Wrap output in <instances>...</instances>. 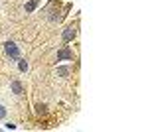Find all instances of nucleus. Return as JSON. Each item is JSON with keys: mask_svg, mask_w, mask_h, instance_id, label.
Here are the masks:
<instances>
[{"mask_svg": "<svg viewBox=\"0 0 148 132\" xmlns=\"http://www.w3.org/2000/svg\"><path fill=\"white\" fill-rule=\"evenodd\" d=\"M6 128H8V130H14V128H16V124H12V122H8V124H6Z\"/></svg>", "mask_w": 148, "mask_h": 132, "instance_id": "10", "label": "nucleus"}, {"mask_svg": "<svg viewBox=\"0 0 148 132\" xmlns=\"http://www.w3.org/2000/svg\"><path fill=\"white\" fill-rule=\"evenodd\" d=\"M57 59H59V61H63V59H73V51L67 49V47H63V49L57 51Z\"/></svg>", "mask_w": 148, "mask_h": 132, "instance_id": "2", "label": "nucleus"}, {"mask_svg": "<svg viewBox=\"0 0 148 132\" xmlns=\"http://www.w3.org/2000/svg\"><path fill=\"white\" fill-rule=\"evenodd\" d=\"M10 87H12V91H14L16 95H22V93H24V87H22V83H20V81H12Z\"/></svg>", "mask_w": 148, "mask_h": 132, "instance_id": "4", "label": "nucleus"}, {"mask_svg": "<svg viewBox=\"0 0 148 132\" xmlns=\"http://www.w3.org/2000/svg\"><path fill=\"white\" fill-rule=\"evenodd\" d=\"M42 112H46V107L44 105H38V114H42Z\"/></svg>", "mask_w": 148, "mask_h": 132, "instance_id": "9", "label": "nucleus"}, {"mask_svg": "<svg viewBox=\"0 0 148 132\" xmlns=\"http://www.w3.org/2000/svg\"><path fill=\"white\" fill-rule=\"evenodd\" d=\"M4 51H6V55H10V57H14V59L20 57V49H18V45L12 44V42H6V44H4Z\"/></svg>", "mask_w": 148, "mask_h": 132, "instance_id": "1", "label": "nucleus"}, {"mask_svg": "<svg viewBox=\"0 0 148 132\" xmlns=\"http://www.w3.org/2000/svg\"><path fill=\"white\" fill-rule=\"evenodd\" d=\"M4 116H6V109L0 105V118H4Z\"/></svg>", "mask_w": 148, "mask_h": 132, "instance_id": "8", "label": "nucleus"}, {"mask_svg": "<svg viewBox=\"0 0 148 132\" xmlns=\"http://www.w3.org/2000/svg\"><path fill=\"white\" fill-rule=\"evenodd\" d=\"M18 67H20V71H22V73H26V71H28V61H26V59H20V61H18Z\"/></svg>", "mask_w": 148, "mask_h": 132, "instance_id": "5", "label": "nucleus"}, {"mask_svg": "<svg viewBox=\"0 0 148 132\" xmlns=\"http://www.w3.org/2000/svg\"><path fill=\"white\" fill-rule=\"evenodd\" d=\"M57 73H59V75H67V73H69V67H59V69H57Z\"/></svg>", "mask_w": 148, "mask_h": 132, "instance_id": "7", "label": "nucleus"}, {"mask_svg": "<svg viewBox=\"0 0 148 132\" xmlns=\"http://www.w3.org/2000/svg\"><path fill=\"white\" fill-rule=\"evenodd\" d=\"M75 34H77V30H75V26H69L67 30L63 32V42H71V40L75 38Z\"/></svg>", "mask_w": 148, "mask_h": 132, "instance_id": "3", "label": "nucleus"}, {"mask_svg": "<svg viewBox=\"0 0 148 132\" xmlns=\"http://www.w3.org/2000/svg\"><path fill=\"white\" fill-rule=\"evenodd\" d=\"M38 2H40V0H32V2H28V4H26V12H32L36 6H38Z\"/></svg>", "mask_w": 148, "mask_h": 132, "instance_id": "6", "label": "nucleus"}]
</instances>
